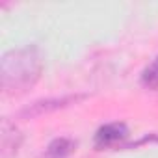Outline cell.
I'll use <instances>...</instances> for the list:
<instances>
[{"mask_svg":"<svg viewBox=\"0 0 158 158\" xmlns=\"http://www.w3.org/2000/svg\"><path fill=\"white\" fill-rule=\"evenodd\" d=\"M45 60L35 45L13 48L2 58V88L8 93H23L32 88L43 73Z\"/></svg>","mask_w":158,"mask_h":158,"instance_id":"cell-1","label":"cell"},{"mask_svg":"<svg viewBox=\"0 0 158 158\" xmlns=\"http://www.w3.org/2000/svg\"><path fill=\"white\" fill-rule=\"evenodd\" d=\"M127 127L123 123H108L104 127H101L95 134V147L99 149H108L114 147L117 143H121L127 138Z\"/></svg>","mask_w":158,"mask_h":158,"instance_id":"cell-2","label":"cell"},{"mask_svg":"<svg viewBox=\"0 0 158 158\" xmlns=\"http://www.w3.org/2000/svg\"><path fill=\"white\" fill-rule=\"evenodd\" d=\"M21 145V134L15 127H11L8 121L2 127V158H8L10 154L17 152Z\"/></svg>","mask_w":158,"mask_h":158,"instance_id":"cell-3","label":"cell"},{"mask_svg":"<svg viewBox=\"0 0 158 158\" xmlns=\"http://www.w3.org/2000/svg\"><path fill=\"white\" fill-rule=\"evenodd\" d=\"M74 151V141L69 138H56L45 151V158H67Z\"/></svg>","mask_w":158,"mask_h":158,"instance_id":"cell-4","label":"cell"},{"mask_svg":"<svg viewBox=\"0 0 158 158\" xmlns=\"http://www.w3.org/2000/svg\"><path fill=\"white\" fill-rule=\"evenodd\" d=\"M141 84L145 88H151V89L158 88V56L145 67V71L141 74Z\"/></svg>","mask_w":158,"mask_h":158,"instance_id":"cell-5","label":"cell"}]
</instances>
